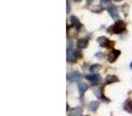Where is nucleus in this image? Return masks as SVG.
Returning <instances> with one entry per match:
<instances>
[{"label": "nucleus", "instance_id": "1", "mask_svg": "<svg viewBox=\"0 0 132 116\" xmlns=\"http://www.w3.org/2000/svg\"><path fill=\"white\" fill-rule=\"evenodd\" d=\"M124 30H125V23L124 22H116L114 26H111V27L108 29V32L109 33H112V34H121V33H123Z\"/></svg>", "mask_w": 132, "mask_h": 116}, {"label": "nucleus", "instance_id": "2", "mask_svg": "<svg viewBox=\"0 0 132 116\" xmlns=\"http://www.w3.org/2000/svg\"><path fill=\"white\" fill-rule=\"evenodd\" d=\"M81 56L79 51H72L71 49H67V60L68 61H75Z\"/></svg>", "mask_w": 132, "mask_h": 116}, {"label": "nucleus", "instance_id": "3", "mask_svg": "<svg viewBox=\"0 0 132 116\" xmlns=\"http://www.w3.org/2000/svg\"><path fill=\"white\" fill-rule=\"evenodd\" d=\"M97 42H98V44H100L101 47H103V48H111V45L114 44L112 42H110L109 40H108L107 37H104V36L98 37Z\"/></svg>", "mask_w": 132, "mask_h": 116}, {"label": "nucleus", "instance_id": "4", "mask_svg": "<svg viewBox=\"0 0 132 116\" xmlns=\"http://www.w3.org/2000/svg\"><path fill=\"white\" fill-rule=\"evenodd\" d=\"M118 56H121V51H119V50H115V49H114V50H111V52L109 53L108 60H109L110 63H114V61L118 58Z\"/></svg>", "mask_w": 132, "mask_h": 116}, {"label": "nucleus", "instance_id": "5", "mask_svg": "<svg viewBox=\"0 0 132 116\" xmlns=\"http://www.w3.org/2000/svg\"><path fill=\"white\" fill-rule=\"evenodd\" d=\"M108 12H109V14L115 19V20L118 19V8H117L116 6H109L108 7Z\"/></svg>", "mask_w": 132, "mask_h": 116}, {"label": "nucleus", "instance_id": "6", "mask_svg": "<svg viewBox=\"0 0 132 116\" xmlns=\"http://www.w3.org/2000/svg\"><path fill=\"white\" fill-rule=\"evenodd\" d=\"M80 78H81V74H80L79 72H77V71H74V72H71L70 74L67 75V79L70 80V81H78Z\"/></svg>", "mask_w": 132, "mask_h": 116}, {"label": "nucleus", "instance_id": "7", "mask_svg": "<svg viewBox=\"0 0 132 116\" xmlns=\"http://www.w3.org/2000/svg\"><path fill=\"white\" fill-rule=\"evenodd\" d=\"M86 78L89 80V81L93 82V84H96V82L100 81V75L96 74V73H93V74H87Z\"/></svg>", "mask_w": 132, "mask_h": 116}, {"label": "nucleus", "instance_id": "8", "mask_svg": "<svg viewBox=\"0 0 132 116\" xmlns=\"http://www.w3.org/2000/svg\"><path fill=\"white\" fill-rule=\"evenodd\" d=\"M78 34V28L77 27H74V26H73V27H68L67 28V36L68 37H74L75 35Z\"/></svg>", "mask_w": 132, "mask_h": 116}, {"label": "nucleus", "instance_id": "9", "mask_svg": "<svg viewBox=\"0 0 132 116\" xmlns=\"http://www.w3.org/2000/svg\"><path fill=\"white\" fill-rule=\"evenodd\" d=\"M77 45L79 47L80 49L86 48V47L88 45V40H87V38H80L79 41H78V44H77Z\"/></svg>", "mask_w": 132, "mask_h": 116}, {"label": "nucleus", "instance_id": "10", "mask_svg": "<svg viewBox=\"0 0 132 116\" xmlns=\"http://www.w3.org/2000/svg\"><path fill=\"white\" fill-rule=\"evenodd\" d=\"M78 86H79V92H80V94H81V95L87 91V89H88V85L84 84V82H79V85H78Z\"/></svg>", "mask_w": 132, "mask_h": 116}, {"label": "nucleus", "instance_id": "11", "mask_svg": "<svg viewBox=\"0 0 132 116\" xmlns=\"http://www.w3.org/2000/svg\"><path fill=\"white\" fill-rule=\"evenodd\" d=\"M71 22H72V25L74 26V27H77L78 29L81 28V23H80V21L78 20V18H75V16H72V18H71Z\"/></svg>", "mask_w": 132, "mask_h": 116}, {"label": "nucleus", "instance_id": "12", "mask_svg": "<svg viewBox=\"0 0 132 116\" xmlns=\"http://www.w3.org/2000/svg\"><path fill=\"white\" fill-rule=\"evenodd\" d=\"M117 81H118V78L116 75H108L107 79H105L107 84H112V82H117Z\"/></svg>", "mask_w": 132, "mask_h": 116}, {"label": "nucleus", "instance_id": "13", "mask_svg": "<svg viewBox=\"0 0 132 116\" xmlns=\"http://www.w3.org/2000/svg\"><path fill=\"white\" fill-rule=\"evenodd\" d=\"M97 108H98V102H97V101H93V102H90L88 105V109L89 110H93V112H95Z\"/></svg>", "mask_w": 132, "mask_h": 116}, {"label": "nucleus", "instance_id": "14", "mask_svg": "<svg viewBox=\"0 0 132 116\" xmlns=\"http://www.w3.org/2000/svg\"><path fill=\"white\" fill-rule=\"evenodd\" d=\"M80 110H81V108H80V107H77V108H74V109L72 110L73 113L68 112V115H70V116H79L80 114H81V112H80Z\"/></svg>", "mask_w": 132, "mask_h": 116}, {"label": "nucleus", "instance_id": "15", "mask_svg": "<svg viewBox=\"0 0 132 116\" xmlns=\"http://www.w3.org/2000/svg\"><path fill=\"white\" fill-rule=\"evenodd\" d=\"M124 109L129 113H132V101H126L125 106H124Z\"/></svg>", "mask_w": 132, "mask_h": 116}, {"label": "nucleus", "instance_id": "16", "mask_svg": "<svg viewBox=\"0 0 132 116\" xmlns=\"http://www.w3.org/2000/svg\"><path fill=\"white\" fill-rule=\"evenodd\" d=\"M100 68H101V65H98V64H94V65H92L90 67H89V70H90V72L95 73V72H97Z\"/></svg>", "mask_w": 132, "mask_h": 116}, {"label": "nucleus", "instance_id": "17", "mask_svg": "<svg viewBox=\"0 0 132 116\" xmlns=\"http://www.w3.org/2000/svg\"><path fill=\"white\" fill-rule=\"evenodd\" d=\"M111 0H101V6L102 7H109V4Z\"/></svg>", "mask_w": 132, "mask_h": 116}, {"label": "nucleus", "instance_id": "18", "mask_svg": "<svg viewBox=\"0 0 132 116\" xmlns=\"http://www.w3.org/2000/svg\"><path fill=\"white\" fill-rule=\"evenodd\" d=\"M94 92H95V95H96V96H98V98H102V94H101V89L95 88V89H94Z\"/></svg>", "mask_w": 132, "mask_h": 116}, {"label": "nucleus", "instance_id": "19", "mask_svg": "<svg viewBox=\"0 0 132 116\" xmlns=\"http://www.w3.org/2000/svg\"><path fill=\"white\" fill-rule=\"evenodd\" d=\"M70 11H71V7H70V4L67 2V13H70Z\"/></svg>", "mask_w": 132, "mask_h": 116}, {"label": "nucleus", "instance_id": "20", "mask_svg": "<svg viewBox=\"0 0 132 116\" xmlns=\"http://www.w3.org/2000/svg\"><path fill=\"white\" fill-rule=\"evenodd\" d=\"M74 1H77V2H79V1H81V0H74Z\"/></svg>", "mask_w": 132, "mask_h": 116}, {"label": "nucleus", "instance_id": "21", "mask_svg": "<svg viewBox=\"0 0 132 116\" xmlns=\"http://www.w3.org/2000/svg\"><path fill=\"white\" fill-rule=\"evenodd\" d=\"M115 1H122V0H115Z\"/></svg>", "mask_w": 132, "mask_h": 116}, {"label": "nucleus", "instance_id": "22", "mask_svg": "<svg viewBox=\"0 0 132 116\" xmlns=\"http://www.w3.org/2000/svg\"><path fill=\"white\" fill-rule=\"evenodd\" d=\"M131 68H132V63H131Z\"/></svg>", "mask_w": 132, "mask_h": 116}, {"label": "nucleus", "instance_id": "23", "mask_svg": "<svg viewBox=\"0 0 132 116\" xmlns=\"http://www.w3.org/2000/svg\"><path fill=\"white\" fill-rule=\"evenodd\" d=\"M89 1H90V0H89Z\"/></svg>", "mask_w": 132, "mask_h": 116}, {"label": "nucleus", "instance_id": "24", "mask_svg": "<svg viewBox=\"0 0 132 116\" xmlns=\"http://www.w3.org/2000/svg\"><path fill=\"white\" fill-rule=\"evenodd\" d=\"M87 116H88V115H87Z\"/></svg>", "mask_w": 132, "mask_h": 116}]
</instances>
